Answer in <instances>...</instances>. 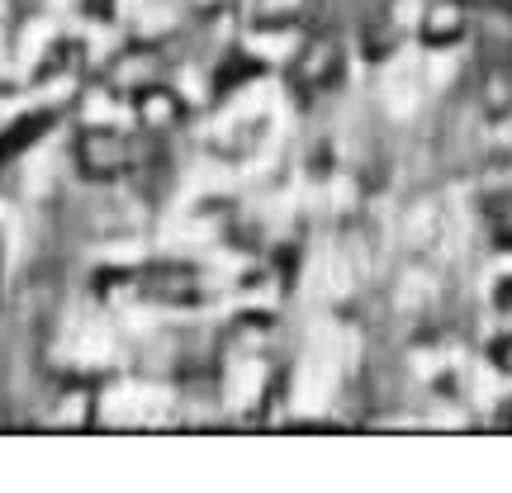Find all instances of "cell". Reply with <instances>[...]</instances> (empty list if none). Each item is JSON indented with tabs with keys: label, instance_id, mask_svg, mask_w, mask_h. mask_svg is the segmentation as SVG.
<instances>
[{
	"label": "cell",
	"instance_id": "6da1fadb",
	"mask_svg": "<svg viewBox=\"0 0 512 493\" xmlns=\"http://www.w3.org/2000/svg\"><path fill=\"white\" fill-rule=\"evenodd\" d=\"M347 72V48H342V38L337 34H313L299 43V53L290 62V86L294 91H332L337 81Z\"/></svg>",
	"mask_w": 512,
	"mask_h": 493
},
{
	"label": "cell",
	"instance_id": "7c38bea8",
	"mask_svg": "<svg viewBox=\"0 0 512 493\" xmlns=\"http://www.w3.org/2000/svg\"><path fill=\"white\" fill-rule=\"evenodd\" d=\"M503 422H508V427H512V403H508V408H503Z\"/></svg>",
	"mask_w": 512,
	"mask_h": 493
},
{
	"label": "cell",
	"instance_id": "9c48e42d",
	"mask_svg": "<svg viewBox=\"0 0 512 493\" xmlns=\"http://www.w3.org/2000/svg\"><path fill=\"white\" fill-rule=\"evenodd\" d=\"M489 361H494V370L512 375V332H503V337H494V342H489Z\"/></svg>",
	"mask_w": 512,
	"mask_h": 493
},
{
	"label": "cell",
	"instance_id": "30bf717a",
	"mask_svg": "<svg viewBox=\"0 0 512 493\" xmlns=\"http://www.w3.org/2000/svg\"><path fill=\"white\" fill-rule=\"evenodd\" d=\"M494 309L498 313H512V275H503L494 285Z\"/></svg>",
	"mask_w": 512,
	"mask_h": 493
},
{
	"label": "cell",
	"instance_id": "5b68a950",
	"mask_svg": "<svg viewBox=\"0 0 512 493\" xmlns=\"http://www.w3.org/2000/svg\"><path fill=\"white\" fill-rule=\"evenodd\" d=\"M133 114H138V124L147 133H171L185 119V100L171 86H162V81H147V86L133 91Z\"/></svg>",
	"mask_w": 512,
	"mask_h": 493
},
{
	"label": "cell",
	"instance_id": "7a4b0ae2",
	"mask_svg": "<svg viewBox=\"0 0 512 493\" xmlns=\"http://www.w3.org/2000/svg\"><path fill=\"white\" fill-rule=\"evenodd\" d=\"M76 166H81V176H91V181L124 176L128 166H133L128 133H119V128H110V124L81 128V133H76Z\"/></svg>",
	"mask_w": 512,
	"mask_h": 493
},
{
	"label": "cell",
	"instance_id": "8fae6325",
	"mask_svg": "<svg viewBox=\"0 0 512 493\" xmlns=\"http://www.w3.org/2000/svg\"><path fill=\"white\" fill-rule=\"evenodd\" d=\"M498 10H503V15H512V0H498Z\"/></svg>",
	"mask_w": 512,
	"mask_h": 493
},
{
	"label": "cell",
	"instance_id": "277c9868",
	"mask_svg": "<svg viewBox=\"0 0 512 493\" xmlns=\"http://www.w3.org/2000/svg\"><path fill=\"white\" fill-rule=\"evenodd\" d=\"M465 29H470V5L465 0H427L422 5L418 38L427 48H456Z\"/></svg>",
	"mask_w": 512,
	"mask_h": 493
},
{
	"label": "cell",
	"instance_id": "8992f818",
	"mask_svg": "<svg viewBox=\"0 0 512 493\" xmlns=\"http://www.w3.org/2000/svg\"><path fill=\"white\" fill-rule=\"evenodd\" d=\"M479 219H484V233L494 247L512 252V185H498L479 200Z\"/></svg>",
	"mask_w": 512,
	"mask_h": 493
},
{
	"label": "cell",
	"instance_id": "52a82bcc",
	"mask_svg": "<svg viewBox=\"0 0 512 493\" xmlns=\"http://www.w3.org/2000/svg\"><path fill=\"white\" fill-rule=\"evenodd\" d=\"M479 105L489 119H508L512 114V67H489L479 76Z\"/></svg>",
	"mask_w": 512,
	"mask_h": 493
},
{
	"label": "cell",
	"instance_id": "ba28073f",
	"mask_svg": "<svg viewBox=\"0 0 512 493\" xmlns=\"http://www.w3.org/2000/svg\"><path fill=\"white\" fill-rule=\"evenodd\" d=\"M43 124H53V114H48V110L29 114V119H19V124L5 128V133H0V162H5V157H19V152H24V147L43 133Z\"/></svg>",
	"mask_w": 512,
	"mask_h": 493
},
{
	"label": "cell",
	"instance_id": "3957f363",
	"mask_svg": "<svg viewBox=\"0 0 512 493\" xmlns=\"http://www.w3.org/2000/svg\"><path fill=\"white\" fill-rule=\"evenodd\" d=\"M138 280V290L152 294L157 304H171V309H195L204 299V280L195 266H185V261H157V266H147V271L133 275Z\"/></svg>",
	"mask_w": 512,
	"mask_h": 493
}]
</instances>
